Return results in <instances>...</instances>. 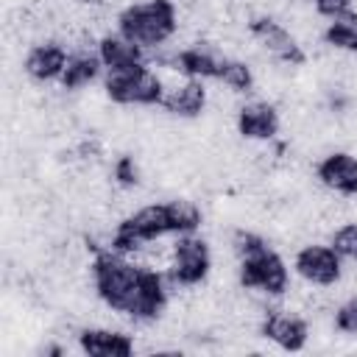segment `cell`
<instances>
[{"mask_svg": "<svg viewBox=\"0 0 357 357\" xmlns=\"http://www.w3.org/2000/svg\"><path fill=\"white\" fill-rule=\"evenodd\" d=\"M176 3L173 0H145L120 11V31L131 36L142 50H153L176 33Z\"/></svg>", "mask_w": 357, "mask_h": 357, "instance_id": "6da1fadb", "label": "cell"}, {"mask_svg": "<svg viewBox=\"0 0 357 357\" xmlns=\"http://www.w3.org/2000/svg\"><path fill=\"white\" fill-rule=\"evenodd\" d=\"M103 89L114 103L123 106H151L162 100V81L156 70L145 64L103 67Z\"/></svg>", "mask_w": 357, "mask_h": 357, "instance_id": "7a4b0ae2", "label": "cell"}, {"mask_svg": "<svg viewBox=\"0 0 357 357\" xmlns=\"http://www.w3.org/2000/svg\"><path fill=\"white\" fill-rule=\"evenodd\" d=\"M142 271L145 268L128 262L120 254H98L92 262V287L109 307L123 310L128 296L134 293Z\"/></svg>", "mask_w": 357, "mask_h": 357, "instance_id": "3957f363", "label": "cell"}, {"mask_svg": "<svg viewBox=\"0 0 357 357\" xmlns=\"http://www.w3.org/2000/svg\"><path fill=\"white\" fill-rule=\"evenodd\" d=\"M212 271V248L195 234H178L170 273L184 284H201Z\"/></svg>", "mask_w": 357, "mask_h": 357, "instance_id": "277c9868", "label": "cell"}, {"mask_svg": "<svg viewBox=\"0 0 357 357\" xmlns=\"http://www.w3.org/2000/svg\"><path fill=\"white\" fill-rule=\"evenodd\" d=\"M287 268L279 254L265 248L262 254L240 262V284L254 287V290H268V293H284L287 290Z\"/></svg>", "mask_w": 357, "mask_h": 357, "instance_id": "5b68a950", "label": "cell"}, {"mask_svg": "<svg viewBox=\"0 0 357 357\" xmlns=\"http://www.w3.org/2000/svg\"><path fill=\"white\" fill-rule=\"evenodd\" d=\"M296 271L298 276H304L312 284H332L340 279V257L335 254L332 245H321V243H304L296 254Z\"/></svg>", "mask_w": 357, "mask_h": 357, "instance_id": "8992f818", "label": "cell"}, {"mask_svg": "<svg viewBox=\"0 0 357 357\" xmlns=\"http://www.w3.org/2000/svg\"><path fill=\"white\" fill-rule=\"evenodd\" d=\"M234 123H237V131L243 139H273L276 131L282 128L276 106L268 100H259V98L243 103Z\"/></svg>", "mask_w": 357, "mask_h": 357, "instance_id": "52a82bcc", "label": "cell"}, {"mask_svg": "<svg viewBox=\"0 0 357 357\" xmlns=\"http://www.w3.org/2000/svg\"><path fill=\"white\" fill-rule=\"evenodd\" d=\"M318 181L337 195H357V156L346 151H329L318 167Z\"/></svg>", "mask_w": 357, "mask_h": 357, "instance_id": "ba28073f", "label": "cell"}, {"mask_svg": "<svg viewBox=\"0 0 357 357\" xmlns=\"http://www.w3.org/2000/svg\"><path fill=\"white\" fill-rule=\"evenodd\" d=\"M262 335H265L271 343H276L279 349L296 351V349L304 346L310 329H307V324H304L301 315H296V312H290V310H273V312H268V318L262 321Z\"/></svg>", "mask_w": 357, "mask_h": 357, "instance_id": "9c48e42d", "label": "cell"}, {"mask_svg": "<svg viewBox=\"0 0 357 357\" xmlns=\"http://www.w3.org/2000/svg\"><path fill=\"white\" fill-rule=\"evenodd\" d=\"M70 61V53L59 45V42H39L28 50L25 56V75L31 81H53V78H61L64 67Z\"/></svg>", "mask_w": 357, "mask_h": 357, "instance_id": "30bf717a", "label": "cell"}, {"mask_svg": "<svg viewBox=\"0 0 357 357\" xmlns=\"http://www.w3.org/2000/svg\"><path fill=\"white\" fill-rule=\"evenodd\" d=\"M81 351L92 354V357H128L134 351V340L112 326H89L81 329Z\"/></svg>", "mask_w": 357, "mask_h": 357, "instance_id": "8fae6325", "label": "cell"}, {"mask_svg": "<svg viewBox=\"0 0 357 357\" xmlns=\"http://www.w3.org/2000/svg\"><path fill=\"white\" fill-rule=\"evenodd\" d=\"M173 117L187 120V117H198L206 109V84L201 78H187L181 86L170 89L162 95L159 100Z\"/></svg>", "mask_w": 357, "mask_h": 357, "instance_id": "7c38bea8", "label": "cell"}, {"mask_svg": "<svg viewBox=\"0 0 357 357\" xmlns=\"http://www.w3.org/2000/svg\"><path fill=\"white\" fill-rule=\"evenodd\" d=\"M145 50L126 36L123 31H114L109 36H100V61L103 67H128V64H142Z\"/></svg>", "mask_w": 357, "mask_h": 357, "instance_id": "4fadbf2b", "label": "cell"}, {"mask_svg": "<svg viewBox=\"0 0 357 357\" xmlns=\"http://www.w3.org/2000/svg\"><path fill=\"white\" fill-rule=\"evenodd\" d=\"M167 218H170V231L176 234H192L201 229V206L192 198H170L167 204Z\"/></svg>", "mask_w": 357, "mask_h": 357, "instance_id": "5bb4252c", "label": "cell"}, {"mask_svg": "<svg viewBox=\"0 0 357 357\" xmlns=\"http://www.w3.org/2000/svg\"><path fill=\"white\" fill-rule=\"evenodd\" d=\"M324 39H326V45H332L343 53H357V11L340 14L332 22H326Z\"/></svg>", "mask_w": 357, "mask_h": 357, "instance_id": "9a60e30c", "label": "cell"}, {"mask_svg": "<svg viewBox=\"0 0 357 357\" xmlns=\"http://www.w3.org/2000/svg\"><path fill=\"white\" fill-rule=\"evenodd\" d=\"M100 56H70L64 73H61V86L67 89H81V86H89L98 73H100Z\"/></svg>", "mask_w": 357, "mask_h": 357, "instance_id": "2e32d148", "label": "cell"}, {"mask_svg": "<svg viewBox=\"0 0 357 357\" xmlns=\"http://www.w3.org/2000/svg\"><path fill=\"white\" fill-rule=\"evenodd\" d=\"M218 81L223 86L234 89V92H251V86H254V70L243 59H226L223 67H220V73H218Z\"/></svg>", "mask_w": 357, "mask_h": 357, "instance_id": "e0dca14e", "label": "cell"}, {"mask_svg": "<svg viewBox=\"0 0 357 357\" xmlns=\"http://www.w3.org/2000/svg\"><path fill=\"white\" fill-rule=\"evenodd\" d=\"M335 254L340 259H349V262H357V220H349V223H340L335 231H332V243Z\"/></svg>", "mask_w": 357, "mask_h": 357, "instance_id": "ac0fdd59", "label": "cell"}, {"mask_svg": "<svg viewBox=\"0 0 357 357\" xmlns=\"http://www.w3.org/2000/svg\"><path fill=\"white\" fill-rule=\"evenodd\" d=\"M335 329L357 335V298H346L335 307Z\"/></svg>", "mask_w": 357, "mask_h": 357, "instance_id": "d6986e66", "label": "cell"}, {"mask_svg": "<svg viewBox=\"0 0 357 357\" xmlns=\"http://www.w3.org/2000/svg\"><path fill=\"white\" fill-rule=\"evenodd\" d=\"M351 3L354 0H315V11L326 20H335L340 14H349L351 11Z\"/></svg>", "mask_w": 357, "mask_h": 357, "instance_id": "ffe728a7", "label": "cell"}]
</instances>
